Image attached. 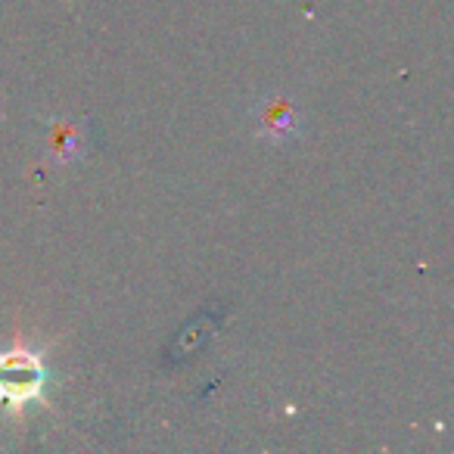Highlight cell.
I'll return each mask as SVG.
<instances>
[{
	"label": "cell",
	"instance_id": "obj_1",
	"mask_svg": "<svg viewBox=\"0 0 454 454\" xmlns=\"http://www.w3.org/2000/svg\"><path fill=\"white\" fill-rule=\"evenodd\" d=\"M44 389V364L32 352H7L0 355V402L4 404H28Z\"/></svg>",
	"mask_w": 454,
	"mask_h": 454
},
{
	"label": "cell",
	"instance_id": "obj_2",
	"mask_svg": "<svg viewBox=\"0 0 454 454\" xmlns=\"http://www.w3.org/2000/svg\"><path fill=\"white\" fill-rule=\"evenodd\" d=\"M259 128H262V134L280 140V137H286V134L296 131V113H293V106H286V103L271 100L268 106H262Z\"/></svg>",
	"mask_w": 454,
	"mask_h": 454
}]
</instances>
